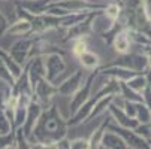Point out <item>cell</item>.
Listing matches in <instances>:
<instances>
[{
	"mask_svg": "<svg viewBox=\"0 0 151 149\" xmlns=\"http://www.w3.org/2000/svg\"><path fill=\"white\" fill-rule=\"evenodd\" d=\"M114 24V19L108 18L106 15H99L93 19L91 23V30L96 31V33H106L108 30H109Z\"/></svg>",
	"mask_w": 151,
	"mask_h": 149,
	"instance_id": "obj_11",
	"label": "cell"
},
{
	"mask_svg": "<svg viewBox=\"0 0 151 149\" xmlns=\"http://www.w3.org/2000/svg\"><path fill=\"white\" fill-rule=\"evenodd\" d=\"M102 148H129L126 145V142L123 140V137H120V134H117L115 131L111 133H103L102 140H100Z\"/></svg>",
	"mask_w": 151,
	"mask_h": 149,
	"instance_id": "obj_10",
	"label": "cell"
},
{
	"mask_svg": "<svg viewBox=\"0 0 151 149\" xmlns=\"http://www.w3.org/2000/svg\"><path fill=\"white\" fill-rule=\"evenodd\" d=\"M70 148H90V143L85 139H78V140L70 142Z\"/></svg>",
	"mask_w": 151,
	"mask_h": 149,
	"instance_id": "obj_18",
	"label": "cell"
},
{
	"mask_svg": "<svg viewBox=\"0 0 151 149\" xmlns=\"http://www.w3.org/2000/svg\"><path fill=\"white\" fill-rule=\"evenodd\" d=\"M126 83H127L133 91H136V93L141 94V93L145 90V87H147V79H145V76H141L139 73H135L133 76H130V78L126 81Z\"/></svg>",
	"mask_w": 151,
	"mask_h": 149,
	"instance_id": "obj_12",
	"label": "cell"
},
{
	"mask_svg": "<svg viewBox=\"0 0 151 149\" xmlns=\"http://www.w3.org/2000/svg\"><path fill=\"white\" fill-rule=\"evenodd\" d=\"M93 79H94V73L90 75L88 79H87V82H85V85H81V87L78 88V91L75 93V98L72 101V109H70L72 113H75L79 108H82V103L87 101V98L90 96V88H91Z\"/></svg>",
	"mask_w": 151,
	"mask_h": 149,
	"instance_id": "obj_6",
	"label": "cell"
},
{
	"mask_svg": "<svg viewBox=\"0 0 151 149\" xmlns=\"http://www.w3.org/2000/svg\"><path fill=\"white\" fill-rule=\"evenodd\" d=\"M105 15L108 16V18H111V19H117L118 18V15H120V8H118V5H115V3H112V5H108L106 6V12H105Z\"/></svg>",
	"mask_w": 151,
	"mask_h": 149,
	"instance_id": "obj_16",
	"label": "cell"
},
{
	"mask_svg": "<svg viewBox=\"0 0 151 149\" xmlns=\"http://www.w3.org/2000/svg\"><path fill=\"white\" fill-rule=\"evenodd\" d=\"M44 64H45V78L50 82H54L55 78L61 75L66 69V63L63 61V58L58 54L48 55L47 60H44Z\"/></svg>",
	"mask_w": 151,
	"mask_h": 149,
	"instance_id": "obj_1",
	"label": "cell"
},
{
	"mask_svg": "<svg viewBox=\"0 0 151 149\" xmlns=\"http://www.w3.org/2000/svg\"><path fill=\"white\" fill-rule=\"evenodd\" d=\"M42 113V109L37 103H29V108H27V115H26V121H24V136L30 137L32 131L35 130V124L37 122L39 116Z\"/></svg>",
	"mask_w": 151,
	"mask_h": 149,
	"instance_id": "obj_5",
	"label": "cell"
},
{
	"mask_svg": "<svg viewBox=\"0 0 151 149\" xmlns=\"http://www.w3.org/2000/svg\"><path fill=\"white\" fill-rule=\"evenodd\" d=\"M32 30V24H30V21L27 19H19L17 21V23L8 29V33L9 34H15V36H23L26 33H29Z\"/></svg>",
	"mask_w": 151,
	"mask_h": 149,
	"instance_id": "obj_13",
	"label": "cell"
},
{
	"mask_svg": "<svg viewBox=\"0 0 151 149\" xmlns=\"http://www.w3.org/2000/svg\"><path fill=\"white\" fill-rule=\"evenodd\" d=\"M30 51H32V39H23V40H18L17 43H14L11 46L9 55L18 64H24L27 57L30 55Z\"/></svg>",
	"mask_w": 151,
	"mask_h": 149,
	"instance_id": "obj_3",
	"label": "cell"
},
{
	"mask_svg": "<svg viewBox=\"0 0 151 149\" xmlns=\"http://www.w3.org/2000/svg\"><path fill=\"white\" fill-rule=\"evenodd\" d=\"M147 2H148V3H151V0H147Z\"/></svg>",
	"mask_w": 151,
	"mask_h": 149,
	"instance_id": "obj_22",
	"label": "cell"
},
{
	"mask_svg": "<svg viewBox=\"0 0 151 149\" xmlns=\"http://www.w3.org/2000/svg\"><path fill=\"white\" fill-rule=\"evenodd\" d=\"M72 51H73L75 55H79V54H82L84 51H87V43H85V42L81 39V40H78L76 43L73 45V49H72Z\"/></svg>",
	"mask_w": 151,
	"mask_h": 149,
	"instance_id": "obj_17",
	"label": "cell"
},
{
	"mask_svg": "<svg viewBox=\"0 0 151 149\" xmlns=\"http://www.w3.org/2000/svg\"><path fill=\"white\" fill-rule=\"evenodd\" d=\"M78 57H79V61H81L82 67H85V69H94V67H97V64H99V57H97L94 52L84 51V52L79 54Z\"/></svg>",
	"mask_w": 151,
	"mask_h": 149,
	"instance_id": "obj_14",
	"label": "cell"
},
{
	"mask_svg": "<svg viewBox=\"0 0 151 149\" xmlns=\"http://www.w3.org/2000/svg\"><path fill=\"white\" fill-rule=\"evenodd\" d=\"M148 143H150V148H151V139H150V140H148Z\"/></svg>",
	"mask_w": 151,
	"mask_h": 149,
	"instance_id": "obj_21",
	"label": "cell"
},
{
	"mask_svg": "<svg viewBox=\"0 0 151 149\" xmlns=\"http://www.w3.org/2000/svg\"><path fill=\"white\" fill-rule=\"evenodd\" d=\"M111 130L115 131L117 134H120L123 137V140L127 143L129 148H150L148 142L145 139H142L138 133L135 131H129V128H126V127H111Z\"/></svg>",
	"mask_w": 151,
	"mask_h": 149,
	"instance_id": "obj_2",
	"label": "cell"
},
{
	"mask_svg": "<svg viewBox=\"0 0 151 149\" xmlns=\"http://www.w3.org/2000/svg\"><path fill=\"white\" fill-rule=\"evenodd\" d=\"M81 75H82V72H76L70 79H68L64 83H61L60 87L57 88V91L61 93V94H64V96L75 94L78 91V88L81 87Z\"/></svg>",
	"mask_w": 151,
	"mask_h": 149,
	"instance_id": "obj_7",
	"label": "cell"
},
{
	"mask_svg": "<svg viewBox=\"0 0 151 149\" xmlns=\"http://www.w3.org/2000/svg\"><path fill=\"white\" fill-rule=\"evenodd\" d=\"M147 63H148V64H150V67H151V55L148 57V61H147Z\"/></svg>",
	"mask_w": 151,
	"mask_h": 149,
	"instance_id": "obj_20",
	"label": "cell"
},
{
	"mask_svg": "<svg viewBox=\"0 0 151 149\" xmlns=\"http://www.w3.org/2000/svg\"><path fill=\"white\" fill-rule=\"evenodd\" d=\"M114 48L120 54L129 52V49H130V31L123 30V31L117 33L115 39H114Z\"/></svg>",
	"mask_w": 151,
	"mask_h": 149,
	"instance_id": "obj_9",
	"label": "cell"
},
{
	"mask_svg": "<svg viewBox=\"0 0 151 149\" xmlns=\"http://www.w3.org/2000/svg\"><path fill=\"white\" fill-rule=\"evenodd\" d=\"M136 119L139 122H150L151 111L147 108V106H142L141 103H136Z\"/></svg>",
	"mask_w": 151,
	"mask_h": 149,
	"instance_id": "obj_15",
	"label": "cell"
},
{
	"mask_svg": "<svg viewBox=\"0 0 151 149\" xmlns=\"http://www.w3.org/2000/svg\"><path fill=\"white\" fill-rule=\"evenodd\" d=\"M109 111L114 113L115 121L121 127H126V128H136V127L139 125V121L136 118H130L127 113H124L121 109H117L115 106H109Z\"/></svg>",
	"mask_w": 151,
	"mask_h": 149,
	"instance_id": "obj_8",
	"label": "cell"
},
{
	"mask_svg": "<svg viewBox=\"0 0 151 149\" xmlns=\"http://www.w3.org/2000/svg\"><path fill=\"white\" fill-rule=\"evenodd\" d=\"M147 64H148L147 60L141 55H127V57H123L118 61L112 63V66H123L124 69L133 70L136 73H139L142 69H145Z\"/></svg>",
	"mask_w": 151,
	"mask_h": 149,
	"instance_id": "obj_4",
	"label": "cell"
},
{
	"mask_svg": "<svg viewBox=\"0 0 151 149\" xmlns=\"http://www.w3.org/2000/svg\"><path fill=\"white\" fill-rule=\"evenodd\" d=\"M6 29H8V21H6V18L2 14H0V34H2Z\"/></svg>",
	"mask_w": 151,
	"mask_h": 149,
	"instance_id": "obj_19",
	"label": "cell"
}]
</instances>
